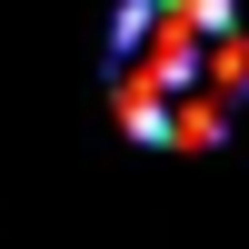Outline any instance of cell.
I'll return each instance as SVG.
<instances>
[{
	"label": "cell",
	"mask_w": 249,
	"mask_h": 249,
	"mask_svg": "<svg viewBox=\"0 0 249 249\" xmlns=\"http://www.w3.org/2000/svg\"><path fill=\"white\" fill-rule=\"evenodd\" d=\"M249 100V30L230 0H130L110 30V110L150 150H219Z\"/></svg>",
	"instance_id": "6da1fadb"
}]
</instances>
